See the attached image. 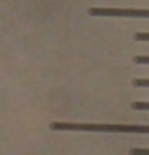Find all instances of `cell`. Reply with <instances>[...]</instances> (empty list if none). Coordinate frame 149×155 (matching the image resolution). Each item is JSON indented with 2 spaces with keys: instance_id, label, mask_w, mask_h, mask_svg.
I'll return each mask as SVG.
<instances>
[{
  "instance_id": "5",
  "label": "cell",
  "mask_w": 149,
  "mask_h": 155,
  "mask_svg": "<svg viewBox=\"0 0 149 155\" xmlns=\"http://www.w3.org/2000/svg\"><path fill=\"white\" fill-rule=\"evenodd\" d=\"M133 86H137V88H149V80H133Z\"/></svg>"
},
{
  "instance_id": "3",
  "label": "cell",
  "mask_w": 149,
  "mask_h": 155,
  "mask_svg": "<svg viewBox=\"0 0 149 155\" xmlns=\"http://www.w3.org/2000/svg\"><path fill=\"white\" fill-rule=\"evenodd\" d=\"M135 110H149V102H133Z\"/></svg>"
},
{
  "instance_id": "4",
  "label": "cell",
  "mask_w": 149,
  "mask_h": 155,
  "mask_svg": "<svg viewBox=\"0 0 149 155\" xmlns=\"http://www.w3.org/2000/svg\"><path fill=\"white\" fill-rule=\"evenodd\" d=\"M129 155H149V149H139V147H135L129 151Z\"/></svg>"
},
{
  "instance_id": "1",
  "label": "cell",
  "mask_w": 149,
  "mask_h": 155,
  "mask_svg": "<svg viewBox=\"0 0 149 155\" xmlns=\"http://www.w3.org/2000/svg\"><path fill=\"white\" fill-rule=\"evenodd\" d=\"M53 131H96V133H141L149 135V127L139 124H98V123H51Z\"/></svg>"
},
{
  "instance_id": "7",
  "label": "cell",
  "mask_w": 149,
  "mask_h": 155,
  "mask_svg": "<svg viewBox=\"0 0 149 155\" xmlns=\"http://www.w3.org/2000/svg\"><path fill=\"white\" fill-rule=\"evenodd\" d=\"M135 63H149V55H137Z\"/></svg>"
},
{
  "instance_id": "6",
  "label": "cell",
  "mask_w": 149,
  "mask_h": 155,
  "mask_svg": "<svg viewBox=\"0 0 149 155\" xmlns=\"http://www.w3.org/2000/svg\"><path fill=\"white\" fill-rule=\"evenodd\" d=\"M135 41H149V33H137Z\"/></svg>"
},
{
  "instance_id": "2",
  "label": "cell",
  "mask_w": 149,
  "mask_h": 155,
  "mask_svg": "<svg viewBox=\"0 0 149 155\" xmlns=\"http://www.w3.org/2000/svg\"><path fill=\"white\" fill-rule=\"evenodd\" d=\"M92 16H131V18H149V8H100L94 6L88 10Z\"/></svg>"
}]
</instances>
